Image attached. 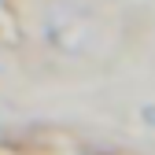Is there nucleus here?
<instances>
[{"instance_id":"nucleus-1","label":"nucleus","mask_w":155,"mask_h":155,"mask_svg":"<svg viewBox=\"0 0 155 155\" xmlns=\"http://www.w3.org/2000/svg\"><path fill=\"white\" fill-rule=\"evenodd\" d=\"M45 41L59 55H100L107 48V30L92 11L55 0L45 11Z\"/></svg>"}]
</instances>
